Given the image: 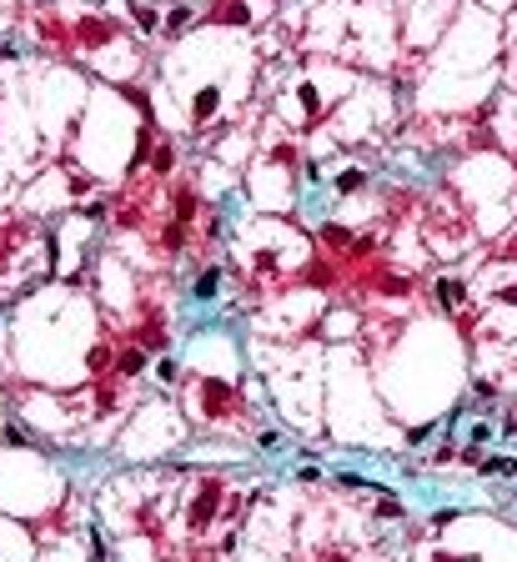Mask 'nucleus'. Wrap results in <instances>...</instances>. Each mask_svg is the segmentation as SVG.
Returning <instances> with one entry per match:
<instances>
[{"mask_svg":"<svg viewBox=\"0 0 517 562\" xmlns=\"http://www.w3.org/2000/svg\"><path fill=\"white\" fill-rule=\"evenodd\" d=\"M432 296L442 301V307H447V312H457V307H462V301H467V287H462V281H457V276H442V281H437V287H432Z\"/></svg>","mask_w":517,"mask_h":562,"instance_id":"nucleus-1","label":"nucleus"},{"mask_svg":"<svg viewBox=\"0 0 517 562\" xmlns=\"http://www.w3.org/2000/svg\"><path fill=\"white\" fill-rule=\"evenodd\" d=\"M131 15H136L141 31H156V26H161V10H156V6H131Z\"/></svg>","mask_w":517,"mask_h":562,"instance_id":"nucleus-2","label":"nucleus"},{"mask_svg":"<svg viewBox=\"0 0 517 562\" xmlns=\"http://www.w3.org/2000/svg\"><path fill=\"white\" fill-rule=\"evenodd\" d=\"M217 281H221V271H217V266H206V271H201V281H196V296H201V301H211V296H217Z\"/></svg>","mask_w":517,"mask_h":562,"instance_id":"nucleus-3","label":"nucleus"},{"mask_svg":"<svg viewBox=\"0 0 517 562\" xmlns=\"http://www.w3.org/2000/svg\"><path fill=\"white\" fill-rule=\"evenodd\" d=\"M186 26H191V6H176V10L166 15V31H171V35H181Z\"/></svg>","mask_w":517,"mask_h":562,"instance_id":"nucleus-4","label":"nucleus"},{"mask_svg":"<svg viewBox=\"0 0 517 562\" xmlns=\"http://www.w3.org/2000/svg\"><path fill=\"white\" fill-rule=\"evenodd\" d=\"M116 366H121V377H136L141 366H146V352H121V361H116Z\"/></svg>","mask_w":517,"mask_h":562,"instance_id":"nucleus-5","label":"nucleus"},{"mask_svg":"<svg viewBox=\"0 0 517 562\" xmlns=\"http://www.w3.org/2000/svg\"><path fill=\"white\" fill-rule=\"evenodd\" d=\"M377 512H382V517H402V502H397V497H382Z\"/></svg>","mask_w":517,"mask_h":562,"instance_id":"nucleus-6","label":"nucleus"}]
</instances>
